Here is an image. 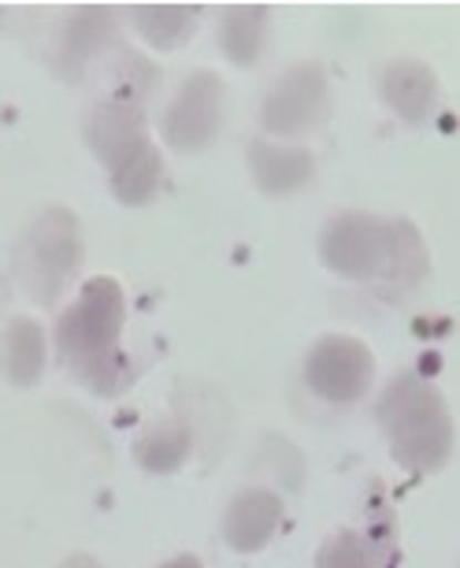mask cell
Returning a JSON list of instances; mask_svg holds the SVG:
<instances>
[{
	"label": "cell",
	"mask_w": 460,
	"mask_h": 568,
	"mask_svg": "<svg viewBox=\"0 0 460 568\" xmlns=\"http://www.w3.org/2000/svg\"><path fill=\"white\" fill-rule=\"evenodd\" d=\"M126 297L123 286L109 275H98L82 286L79 297L57 320V349L63 364L79 375L82 387L101 398H112L131 387V357L123 353Z\"/></svg>",
	"instance_id": "obj_1"
},
{
	"label": "cell",
	"mask_w": 460,
	"mask_h": 568,
	"mask_svg": "<svg viewBox=\"0 0 460 568\" xmlns=\"http://www.w3.org/2000/svg\"><path fill=\"white\" fill-rule=\"evenodd\" d=\"M379 424L387 427L393 457L412 471L442 468L453 454V424L435 387L416 375H398L379 402Z\"/></svg>",
	"instance_id": "obj_2"
},
{
	"label": "cell",
	"mask_w": 460,
	"mask_h": 568,
	"mask_svg": "<svg viewBox=\"0 0 460 568\" xmlns=\"http://www.w3.org/2000/svg\"><path fill=\"white\" fill-rule=\"evenodd\" d=\"M79 264H82L79 220L63 209H49L45 216H38L23 250H19V283H23L27 297H34L38 305H57L74 272H79Z\"/></svg>",
	"instance_id": "obj_3"
},
{
	"label": "cell",
	"mask_w": 460,
	"mask_h": 568,
	"mask_svg": "<svg viewBox=\"0 0 460 568\" xmlns=\"http://www.w3.org/2000/svg\"><path fill=\"white\" fill-rule=\"evenodd\" d=\"M393 250V223L368 212H341L324 227L319 256L335 275L352 283H382Z\"/></svg>",
	"instance_id": "obj_4"
},
{
	"label": "cell",
	"mask_w": 460,
	"mask_h": 568,
	"mask_svg": "<svg viewBox=\"0 0 460 568\" xmlns=\"http://www.w3.org/2000/svg\"><path fill=\"white\" fill-rule=\"evenodd\" d=\"M376 375V357L357 338L330 335L316 342V349L305 361V383L308 390L319 394L330 405H352L360 402Z\"/></svg>",
	"instance_id": "obj_5"
},
{
	"label": "cell",
	"mask_w": 460,
	"mask_h": 568,
	"mask_svg": "<svg viewBox=\"0 0 460 568\" xmlns=\"http://www.w3.org/2000/svg\"><path fill=\"white\" fill-rule=\"evenodd\" d=\"M223 126V82L212 71H197L178 90L164 115V138L178 153H201L216 142Z\"/></svg>",
	"instance_id": "obj_6"
},
{
	"label": "cell",
	"mask_w": 460,
	"mask_h": 568,
	"mask_svg": "<svg viewBox=\"0 0 460 568\" xmlns=\"http://www.w3.org/2000/svg\"><path fill=\"white\" fill-rule=\"evenodd\" d=\"M327 115V79L313 63L286 71L264 98V131L275 138H294L316 126Z\"/></svg>",
	"instance_id": "obj_7"
},
{
	"label": "cell",
	"mask_w": 460,
	"mask_h": 568,
	"mask_svg": "<svg viewBox=\"0 0 460 568\" xmlns=\"http://www.w3.org/2000/svg\"><path fill=\"white\" fill-rule=\"evenodd\" d=\"M85 142H90L93 156L109 171H120L126 160H134L149 145L145 109L123 101H98L85 120Z\"/></svg>",
	"instance_id": "obj_8"
},
{
	"label": "cell",
	"mask_w": 460,
	"mask_h": 568,
	"mask_svg": "<svg viewBox=\"0 0 460 568\" xmlns=\"http://www.w3.org/2000/svg\"><path fill=\"white\" fill-rule=\"evenodd\" d=\"M283 520V501L272 490H242L231 501L227 517H223V535L238 554H256L272 542V535L279 531Z\"/></svg>",
	"instance_id": "obj_9"
},
{
	"label": "cell",
	"mask_w": 460,
	"mask_h": 568,
	"mask_svg": "<svg viewBox=\"0 0 460 568\" xmlns=\"http://www.w3.org/2000/svg\"><path fill=\"white\" fill-rule=\"evenodd\" d=\"M249 168H253L256 186L272 197L294 194V190L308 186V179H313V156H308L305 149L275 145V142H264V138H256L249 145Z\"/></svg>",
	"instance_id": "obj_10"
},
{
	"label": "cell",
	"mask_w": 460,
	"mask_h": 568,
	"mask_svg": "<svg viewBox=\"0 0 460 568\" xmlns=\"http://www.w3.org/2000/svg\"><path fill=\"white\" fill-rule=\"evenodd\" d=\"M382 98L393 112L401 115L409 126H420L427 112L435 109L438 98V79L435 71L420 60H398L382 71Z\"/></svg>",
	"instance_id": "obj_11"
},
{
	"label": "cell",
	"mask_w": 460,
	"mask_h": 568,
	"mask_svg": "<svg viewBox=\"0 0 460 568\" xmlns=\"http://www.w3.org/2000/svg\"><path fill=\"white\" fill-rule=\"evenodd\" d=\"M112 34V12L109 8H79L60 38V71L68 82H79L85 60L93 57V49L104 45V38Z\"/></svg>",
	"instance_id": "obj_12"
},
{
	"label": "cell",
	"mask_w": 460,
	"mask_h": 568,
	"mask_svg": "<svg viewBox=\"0 0 460 568\" xmlns=\"http://www.w3.org/2000/svg\"><path fill=\"white\" fill-rule=\"evenodd\" d=\"M219 45L231 63L253 68L267 45V8L264 4L227 8L219 19Z\"/></svg>",
	"instance_id": "obj_13"
},
{
	"label": "cell",
	"mask_w": 460,
	"mask_h": 568,
	"mask_svg": "<svg viewBox=\"0 0 460 568\" xmlns=\"http://www.w3.org/2000/svg\"><path fill=\"white\" fill-rule=\"evenodd\" d=\"M131 16H134L137 34L160 52L186 45L201 23V8L194 4H137L131 8Z\"/></svg>",
	"instance_id": "obj_14"
},
{
	"label": "cell",
	"mask_w": 460,
	"mask_h": 568,
	"mask_svg": "<svg viewBox=\"0 0 460 568\" xmlns=\"http://www.w3.org/2000/svg\"><path fill=\"white\" fill-rule=\"evenodd\" d=\"M45 368V335L34 320H16L4 335V372L16 387H34Z\"/></svg>",
	"instance_id": "obj_15"
},
{
	"label": "cell",
	"mask_w": 460,
	"mask_h": 568,
	"mask_svg": "<svg viewBox=\"0 0 460 568\" xmlns=\"http://www.w3.org/2000/svg\"><path fill=\"white\" fill-rule=\"evenodd\" d=\"M134 457L145 471L167 476V471H175L182 460L190 457V427L178 424V420L149 427V432L142 435V443L134 446Z\"/></svg>",
	"instance_id": "obj_16"
},
{
	"label": "cell",
	"mask_w": 460,
	"mask_h": 568,
	"mask_svg": "<svg viewBox=\"0 0 460 568\" xmlns=\"http://www.w3.org/2000/svg\"><path fill=\"white\" fill-rule=\"evenodd\" d=\"M160 175H164V160L153 145H145L134 160H126L120 171H112V190L123 205H145L156 194Z\"/></svg>",
	"instance_id": "obj_17"
},
{
	"label": "cell",
	"mask_w": 460,
	"mask_h": 568,
	"mask_svg": "<svg viewBox=\"0 0 460 568\" xmlns=\"http://www.w3.org/2000/svg\"><path fill=\"white\" fill-rule=\"evenodd\" d=\"M423 242L420 234H416L409 223L398 220L393 223V250H390V264H387V275H382V283L393 291V283H398V291H409V286L420 278L423 272Z\"/></svg>",
	"instance_id": "obj_18"
},
{
	"label": "cell",
	"mask_w": 460,
	"mask_h": 568,
	"mask_svg": "<svg viewBox=\"0 0 460 568\" xmlns=\"http://www.w3.org/2000/svg\"><path fill=\"white\" fill-rule=\"evenodd\" d=\"M316 568H376V554L357 531H338L324 542Z\"/></svg>",
	"instance_id": "obj_19"
},
{
	"label": "cell",
	"mask_w": 460,
	"mask_h": 568,
	"mask_svg": "<svg viewBox=\"0 0 460 568\" xmlns=\"http://www.w3.org/2000/svg\"><path fill=\"white\" fill-rule=\"evenodd\" d=\"M160 568H205V565H201L197 557L182 554V557H175V561H167V565H160Z\"/></svg>",
	"instance_id": "obj_20"
},
{
	"label": "cell",
	"mask_w": 460,
	"mask_h": 568,
	"mask_svg": "<svg viewBox=\"0 0 460 568\" xmlns=\"http://www.w3.org/2000/svg\"><path fill=\"white\" fill-rule=\"evenodd\" d=\"M82 568H90V565H82Z\"/></svg>",
	"instance_id": "obj_21"
}]
</instances>
